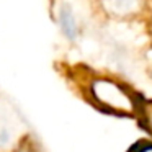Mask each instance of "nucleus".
Here are the masks:
<instances>
[{"label": "nucleus", "instance_id": "7", "mask_svg": "<svg viewBox=\"0 0 152 152\" xmlns=\"http://www.w3.org/2000/svg\"><path fill=\"white\" fill-rule=\"evenodd\" d=\"M142 116H144V124L147 131L152 134V103H149L144 110H142Z\"/></svg>", "mask_w": 152, "mask_h": 152}, {"label": "nucleus", "instance_id": "3", "mask_svg": "<svg viewBox=\"0 0 152 152\" xmlns=\"http://www.w3.org/2000/svg\"><path fill=\"white\" fill-rule=\"evenodd\" d=\"M102 4L113 17H129L141 8L142 0H102Z\"/></svg>", "mask_w": 152, "mask_h": 152}, {"label": "nucleus", "instance_id": "6", "mask_svg": "<svg viewBox=\"0 0 152 152\" xmlns=\"http://www.w3.org/2000/svg\"><path fill=\"white\" fill-rule=\"evenodd\" d=\"M128 152H152V141H137Z\"/></svg>", "mask_w": 152, "mask_h": 152}, {"label": "nucleus", "instance_id": "4", "mask_svg": "<svg viewBox=\"0 0 152 152\" xmlns=\"http://www.w3.org/2000/svg\"><path fill=\"white\" fill-rule=\"evenodd\" d=\"M59 23L62 28L64 34H66L69 39H74L79 33V26H77V20L74 17L72 10L69 7H62L59 12Z\"/></svg>", "mask_w": 152, "mask_h": 152}, {"label": "nucleus", "instance_id": "1", "mask_svg": "<svg viewBox=\"0 0 152 152\" xmlns=\"http://www.w3.org/2000/svg\"><path fill=\"white\" fill-rule=\"evenodd\" d=\"M90 93L95 102L102 110L113 115H132L137 110L132 93L128 88L118 82H113L108 79H98L92 83Z\"/></svg>", "mask_w": 152, "mask_h": 152}, {"label": "nucleus", "instance_id": "5", "mask_svg": "<svg viewBox=\"0 0 152 152\" xmlns=\"http://www.w3.org/2000/svg\"><path fill=\"white\" fill-rule=\"evenodd\" d=\"M12 152H46V151H44L43 145L39 144V141L28 131L26 134L18 141V144L13 147Z\"/></svg>", "mask_w": 152, "mask_h": 152}, {"label": "nucleus", "instance_id": "2", "mask_svg": "<svg viewBox=\"0 0 152 152\" xmlns=\"http://www.w3.org/2000/svg\"><path fill=\"white\" fill-rule=\"evenodd\" d=\"M26 132L21 116L7 102H0V152H12Z\"/></svg>", "mask_w": 152, "mask_h": 152}]
</instances>
